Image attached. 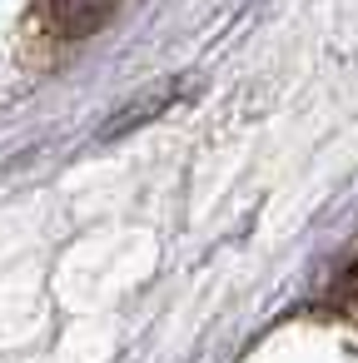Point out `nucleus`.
Masks as SVG:
<instances>
[{
    "label": "nucleus",
    "mask_w": 358,
    "mask_h": 363,
    "mask_svg": "<svg viewBox=\"0 0 358 363\" xmlns=\"http://www.w3.org/2000/svg\"><path fill=\"white\" fill-rule=\"evenodd\" d=\"M115 6H120V0H40L35 21L55 40H85V35H95L115 16Z\"/></svg>",
    "instance_id": "1"
}]
</instances>
